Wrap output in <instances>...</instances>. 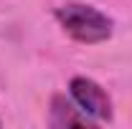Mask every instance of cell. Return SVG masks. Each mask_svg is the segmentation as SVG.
I'll return each mask as SVG.
<instances>
[{
  "label": "cell",
  "mask_w": 132,
  "mask_h": 129,
  "mask_svg": "<svg viewBox=\"0 0 132 129\" xmlns=\"http://www.w3.org/2000/svg\"><path fill=\"white\" fill-rule=\"evenodd\" d=\"M53 15L59 25L66 31V35H71L76 43H84V46L104 43L114 33V20L99 8L86 5V3H66L56 8Z\"/></svg>",
  "instance_id": "obj_1"
},
{
  "label": "cell",
  "mask_w": 132,
  "mask_h": 129,
  "mask_svg": "<svg viewBox=\"0 0 132 129\" xmlns=\"http://www.w3.org/2000/svg\"><path fill=\"white\" fill-rule=\"evenodd\" d=\"M69 94L76 101V106L86 116H92L94 122H109L112 119V99L94 79L74 76L69 84Z\"/></svg>",
  "instance_id": "obj_2"
},
{
  "label": "cell",
  "mask_w": 132,
  "mask_h": 129,
  "mask_svg": "<svg viewBox=\"0 0 132 129\" xmlns=\"http://www.w3.org/2000/svg\"><path fill=\"white\" fill-rule=\"evenodd\" d=\"M97 122L76 106V101H66V96L51 99V127H94Z\"/></svg>",
  "instance_id": "obj_3"
}]
</instances>
